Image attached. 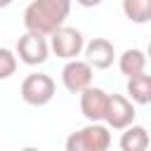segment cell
I'll return each mask as SVG.
<instances>
[{"label": "cell", "mask_w": 151, "mask_h": 151, "mask_svg": "<svg viewBox=\"0 0 151 151\" xmlns=\"http://www.w3.org/2000/svg\"><path fill=\"white\" fill-rule=\"evenodd\" d=\"M83 52H85V61H87L92 68H99V71L109 68V66L113 64V59H116V50H113V45H111L106 38H94V40H90Z\"/></svg>", "instance_id": "obj_9"}, {"label": "cell", "mask_w": 151, "mask_h": 151, "mask_svg": "<svg viewBox=\"0 0 151 151\" xmlns=\"http://www.w3.org/2000/svg\"><path fill=\"white\" fill-rule=\"evenodd\" d=\"M123 14L134 24L151 21V0H123Z\"/></svg>", "instance_id": "obj_13"}, {"label": "cell", "mask_w": 151, "mask_h": 151, "mask_svg": "<svg viewBox=\"0 0 151 151\" xmlns=\"http://www.w3.org/2000/svg\"><path fill=\"white\" fill-rule=\"evenodd\" d=\"M134 104L123 97V94H109V104H106V113H104V123L109 130H125L127 125L134 123Z\"/></svg>", "instance_id": "obj_5"}, {"label": "cell", "mask_w": 151, "mask_h": 151, "mask_svg": "<svg viewBox=\"0 0 151 151\" xmlns=\"http://www.w3.org/2000/svg\"><path fill=\"white\" fill-rule=\"evenodd\" d=\"M149 149V132L142 125H127L120 134V151H146Z\"/></svg>", "instance_id": "obj_10"}, {"label": "cell", "mask_w": 151, "mask_h": 151, "mask_svg": "<svg viewBox=\"0 0 151 151\" xmlns=\"http://www.w3.org/2000/svg\"><path fill=\"white\" fill-rule=\"evenodd\" d=\"M146 59H151V42H149V47H146Z\"/></svg>", "instance_id": "obj_18"}, {"label": "cell", "mask_w": 151, "mask_h": 151, "mask_svg": "<svg viewBox=\"0 0 151 151\" xmlns=\"http://www.w3.org/2000/svg\"><path fill=\"white\" fill-rule=\"evenodd\" d=\"M21 151H40V149H35V146H26V149H21Z\"/></svg>", "instance_id": "obj_17"}, {"label": "cell", "mask_w": 151, "mask_h": 151, "mask_svg": "<svg viewBox=\"0 0 151 151\" xmlns=\"http://www.w3.org/2000/svg\"><path fill=\"white\" fill-rule=\"evenodd\" d=\"M17 57L28 64V66H38V64H45L47 57H50V45L45 40V35H38V33H24L19 40H17Z\"/></svg>", "instance_id": "obj_6"}, {"label": "cell", "mask_w": 151, "mask_h": 151, "mask_svg": "<svg viewBox=\"0 0 151 151\" xmlns=\"http://www.w3.org/2000/svg\"><path fill=\"white\" fill-rule=\"evenodd\" d=\"M146 151H149V149H146Z\"/></svg>", "instance_id": "obj_20"}, {"label": "cell", "mask_w": 151, "mask_h": 151, "mask_svg": "<svg viewBox=\"0 0 151 151\" xmlns=\"http://www.w3.org/2000/svg\"><path fill=\"white\" fill-rule=\"evenodd\" d=\"M7 5H12V0H0V7H7Z\"/></svg>", "instance_id": "obj_16"}, {"label": "cell", "mask_w": 151, "mask_h": 151, "mask_svg": "<svg viewBox=\"0 0 151 151\" xmlns=\"http://www.w3.org/2000/svg\"><path fill=\"white\" fill-rule=\"evenodd\" d=\"M50 47L52 52L59 57V59H76L83 50H85V38L78 28H71V26H59L52 35H50Z\"/></svg>", "instance_id": "obj_4"}, {"label": "cell", "mask_w": 151, "mask_h": 151, "mask_svg": "<svg viewBox=\"0 0 151 151\" xmlns=\"http://www.w3.org/2000/svg\"><path fill=\"white\" fill-rule=\"evenodd\" d=\"M146 52H142V50H137V47H130V50H125L120 57H118V68H120V73L123 76H137V73H144V68H146Z\"/></svg>", "instance_id": "obj_11"}, {"label": "cell", "mask_w": 151, "mask_h": 151, "mask_svg": "<svg viewBox=\"0 0 151 151\" xmlns=\"http://www.w3.org/2000/svg\"><path fill=\"white\" fill-rule=\"evenodd\" d=\"M80 7H97V5H101V0H76Z\"/></svg>", "instance_id": "obj_15"}, {"label": "cell", "mask_w": 151, "mask_h": 151, "mask_svg": "<svg viewBox=\"0 0 151 151\" xmlns=\"http://www.w3.org/2000/svg\"><path fill=\"white\" fill-rule=\"evenodd\" d=\"M106 151H109V149H106Z\"/></svg>", "instance_id": "obj_19"}, {"label": "cell", "mask_w": 151, "mask_h": 151, "mask_svg": "<svg viewBox=\"0 0 151 151\" xmlns=\"http://www.w3.org/2000/svg\"><path fill=\"white\" fill-rule=\"evenodd\" d=\"M61 83L71 94H80L92 85V66L83 59H71L61 68Z\"/></svg>", "instance_id": "obj_7"}, {"label": "cell", "mask_w": 151, "mask_h": 151, "mask_svg": "<svg viewBox=\"0 0 151 151\" xmlns=\"http://www.w3.org/2000/svg\"><path fill=\"white\" fill-rule=\"evenodd\" d=\"M111 146V132L106 125L90 123L83 130L68 134L66 151H106Z\"/></svg>", "instance_id": "obj_2"}, {"label": "cell", "mask_w": 151, "mask_h": 151, "mask_svg": "<svg viewBox=\"0 0 151 151\" xmlns=\"http://www.w3.org/2000/svg\"><path fill=\"white\" fill-rule=\"evenodd\" d=\"M106 104H109V94L101 87H87L80 92V111L90 123H99L104 120L106 113Z\"/></svg>", "instance_id": "obj_8"}, {"label": "cell", "mask_w": 151, "mask_h": 151, "mask_svg": "<svg viewBox=\"0 0 151 151\" xmlns=\"http://www.w3.org/2000/svg\"><path fill=\"white\" fill-rule=\"evenodd\" d=\"M17 71V54L7 47H0V80H7Z\"/></svg>", "instance_id": "obj_14"}, {"label": "cell", "mask_w": 151, "mask_h": 151, "mask_svg": "<svg viewBox=\"0 0 151 151\" xmlns=\"http://www.w3.org/2000/svg\"><path fill=\"white\" fill-rule=\"evenodd\" d=\"M127 94L132 104H151V76L137 73L127 78Z\"/></svg>", "instance_id": "obj_12"}, {"label": "cell", "mask_w": 151, "mask_h": 151, "mask_svg": "<svg viewBox=\"0 0 151 151\" xmlns=\"http://www.w3.org/2000/svg\"><path fill=\"white\" fill-rule=\"evenodd\" d=\"M57 85L47 73H28L21 83V99L31 106H45L52 101Z\"/></svg>", "instance_id": "obj_3"}, {"label": "cell", "mask_w": 151, "mask_h": 151, "mask_svg": "<svg viewBox=\"0 0 151 151\" xmlns=\"http://www.w3.org/2000/svg\"><path fill=\"white\" fill-rule=\"evenodd\" d=\"M71 14V0H33L24 12V26L28 33L52 35Z\"/></svg>", "instance_id": "obj_1"}]
</instances>
